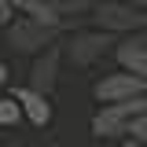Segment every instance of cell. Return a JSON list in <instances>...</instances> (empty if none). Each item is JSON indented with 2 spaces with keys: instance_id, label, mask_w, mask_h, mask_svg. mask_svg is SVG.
Here are the masks:
<instances>
[{
  "instance_id": "obj_9",
  "label": "cell",
  "mask_w": 147,
  "mask_h": 147,
  "mask_svg": "<svg viewBox=\"0 0 147 147\" xmlns=\"http://www.w3.org/2000/svg\"><path fill=\"white\" fill-rule=\"evenodd\" d=\"M18 15L33 18V22L48 26V30H63V26H66V18L59 15V11H55L48 0H22V4H18Z\"/></svg>"
},
{
  "instance_id": "obj_5",
  "label": "cell",
  "mask_w": 147,
  "mask_h": 147,
  "mask_svg": "<svg viewBox=\"0 0 147 147\" xmlns=\"http://www.w3.org/2000/svg\"><path fill=\"white\" fill-rule=\"evenodd\" d=\"M55 37H59V30H48V26H40L33 18L18 15L7 26V48L18 52V55H40V52H48L55 44Z\"/></svg>"
},
{
  "instance_id": "obj_16",
  "label": "cell",
  "mask_w": 147,
  "mask_h": 147,
  "mask_svg": "<svg viewBox=\"0 0 147 147\" xmlns=\"http://www.w3.org/2000/svg\"><path fill=\"white\" fill-rule=\"evenodd\" d=\"M15 4H22V0H15Z\"/></svg>"
},
{
  "instance_id": "obj_3",
  "label": "cell",
  "mask_w": 147,
  "mask_h": 147,
  "mask_svg": "<svg viewBox=\"0 0 147 147\" xmlns=\"http://www.w3.org/2000/svg\"><path fill=\"white\" fill-rule=\"evenodd\" d=\"M118 40H121L118 33H107V30L96 26V30H77V33H70L66 44H63V52H66V59H70L74 66H92L96 59H103L107 52H114Z\"/></svg>"
},
{
  "instance_id": "obj_13",
  "label": "cell",
  "mask_w": 147,
  "mask_h": 147,
  "mask_svg": "<svg viewBox=\"0 0 147 147\" xmlns=\"http://www.w3.org/2000/svg\"><path fill=\"white\" fill-rule=\"evenodd\" d=\"M7 74H11V70H7V63L0 59V92H4V85H7Z\"/></svg>"
},
{
  "instance_id": "obj_12",
  "label": "cell",
  "mask_w": 147,
  "mask_h": 147,
  "mask_svg": "<svg viewBox=\"0 0 147 147\" xmlns=\"http://www.w3.org/2000/svg\"><path fill=\"white\" fill-rule=\"evenodd\" d=\"M129 136H136V140H144V144H147V114L132 121V129H129Z\"/></svg>"
},
{
  "instance_id": "obj_11",
  "label": "cell",
  "mask_w": 147,
  "mask_h": 147,
  "mask_svg": "<svg viewBox=\"0 0 147 147\" xmlns=\"http://www.w3.org/2000/svg\"><path fill=\"white\" fill-rule=\"evenodd\" d=\"M15 18H18V4H15V0H0V26L7 30Z\"/></svg>"
},
{
  "instance_id": "obj_7",
  "label": "cell",
  "mask_w": 147,
  "mask_h": 147,
  "mask_svg": "<svg viewBox=\"0 0 147 147\" xmlns=\"http://www.w3.org/2000/svg\"><path fill=\"white\" fill-rule=\"evenodd\" d=\"M114 59H118L121 70H132V74H140V77H147V30L121 37L118 48H114Z\"/></svg>"
},
{
  "instance_id": "obj_8",
  "label": "cell",
  "mask_w": 147,
  "mask_h": 147,
  "mask_svg": "<svg viewBox=\"0 0 147 147\" xmlns=\"http://www.w3.org/2000/svg\"><path fill=\"white\" fill-rule=\"evenodd\" d=\"M11 96L18 99V107H22L26 121H30L33 129H44L48 121H52V103H48V96H44V92H37V88L26 85V88H15Z\"/></svg>"
},
{
  "instance_id": "obj_2",
  "label": "cell",
  "mask_w": 147,
  "mask_h": 147,
  "mask_svg": "<svg viewBox=\"0 0 147 147\" xmlns=\"http://www.w3.org/2000/svg\"><path fill=\"white\" fill-rule=\"evenodd\" d=\"M92 22L107 33L129 37L147 30V7H136V4H125V0H96V11H92Z\"/></svg>"
},
{
  "instance_id": "obj_6",
  "label": "cell",
  "mask_w": 147,
  "mask_h": 147,
  "mask_svg": "<svg viewBox=\"0 0 147 147\" xmlns=\"http://www.w3.org/2000/svg\"><path fill=\"white\" fill-rule=\"evenodd\" d=\"M63 44H52L48 52L33 55V66H30V88L44 92V96H52L55 85H59V63H63Z\"/></svg>"
},
{
  "instance_id": "obj_10",
  "label": "cell",
  "mask_w": 147,
  "mask_h": 147,
  "mask_svg": "<svg viewBox=\"0 0 147 147\" xmlns=\"http://www.w3.org/2000/svg\"><path fill=\"white\" fill-rule=\"evenodd\" d=\"M26 114H22V107H18V99L15 96H0V129H11L18 125Z\"/></svg>"
},
{
  "instance_id": "obj_15",
  "label": "cell",
  "mask_w": 147,
  "mask_h": 147,
  "mask_svg": "<svg viewBox=\"0 0 147 147\" xmlns=\"http://www.w3.org/2000/svg\"><path fill=\"white\" fill-rule=\"evenodd\" d=\"M125 4H136V7H147V0H125Z\"/></svg>"
},
{
  "instance_id": "obj_4",
  "label": "cell",
  "mask_w": 147,
  "mask_h": 147,
  "mask_svg": "<svg viewBox=\"0 0 147 147\" xmlns=\"http://www.w3.org/2000/svg\"><path fill=\"white\" fill-rule=\"evenodd\" d=\"M92 96H96V103H103V107H107V103H129V99L147 96V77L118 66L114 74H103V77L96 81Z\"/></svg>"
},
{
  "instance_id": "obj_14",
  "label": "cell",
  "mask_w": 147,
  "mask_h": 147,
  "mask_svg": "<svg viewBox=\"0 0 147 147\" xmlns=\"http://www.w3.org/2000/svg\"><path fill=\"white\" fill-rule=\"evenodd\" d=\"M121 147H147L144 140H136V136H125V140H121Z\"/></svg>"
},
{
  "instance_id": "obj_1",
  "label": "cell",
  "mask_w": 147,
  "mask_h": 147,
  "mask_svg": "<svg viewBox=\"0 0 147 147\" xmlns=\"http://www.w3.org/2000/svg\"><path fill=\"white\" fill-rule=\"evenodd\" d=\"M144 114H147V96L129 99V103H107V107L96 110V118H92V136L96 140H125L132 121L144 118Z\"/></svg>"
},
{
  "instance_id": "obj_17",
  "label": "cell",
  "mask_w": 147,
  "mask_h": 147,
  "mask_svg": "<svg viewBox=\"0 0 147 147\" xmlns=\"http://www.w3.org/2000/svg\"><path fill=\"white\" fill-rule=\"evenodd\" d=\"M0 147H4V144H0Z\"/></svg>"
}]
</instances>
